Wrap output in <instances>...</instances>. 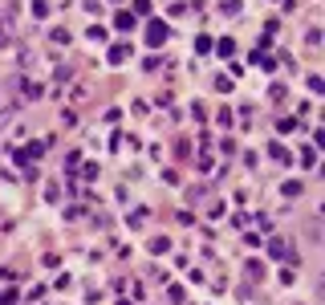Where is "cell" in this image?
<instances>
[{
	"mask_svg": "<svg viewBox=\"0 0 325 305\" xmlns=\"http://www.w3.org/2000/svg\"><path fill=\"white\" fill-rule=\"evenodd\" d=\"M114 25H118V29H130V25H134V16H130V12H118V21H114Z\"/></svg>",
	"mask_w": 325,
	"mask_h": 305,
	"instance_id": "obj_3",
	"label": "cell"
},
{
	"mask_svg": "<svg viewBox=\"0 0 325 305\" xmlns=\"http://www.w3.org/2000/svg\"><path fill=\"white\" fill-rule=\"evenodd\" d=\"M110 61L122 65V61H126V45H114V49H110Z\"/></svg>",
	"mask_w": 325,
	"mask_h": 305,
	"instance_id": "obj_2",
	"label": "cell"
},
{
	"mask_svg": "<svg viewBox=\"0 0 325 305\" xmlns=\"http://www.w3.org/2000/svg\"><path fill=\"white\" fill-rule=\"evenodd\" d=\"M147 41H151V45H162V41H167V25H159V21H155V25L147 29Z\"/></svg>",
	"mask_w": 325,
	"mask_h": 305,
	"instance_id": "obj_1",
	"label": "cell"
}]
</instances>
